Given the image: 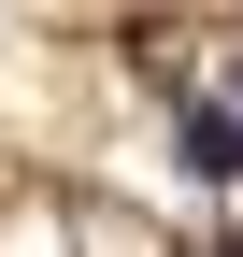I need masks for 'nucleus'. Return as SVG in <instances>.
Listing matches in <instances>:
<instances>
[{"mask_svg": "<svg viewBox=\"0 0 243 257\" xmlns=\"http://www.w3.org/2000/svg\"><path fill=\"white\" fill-rule=\"evenodd\" d=\"M186 172H243V128L229 114H186Z\"/></svg>", "mask_w": 243, "mask_h": 257, "instance_id": "obj_1", "label": "nucleus"}]
</instances>
